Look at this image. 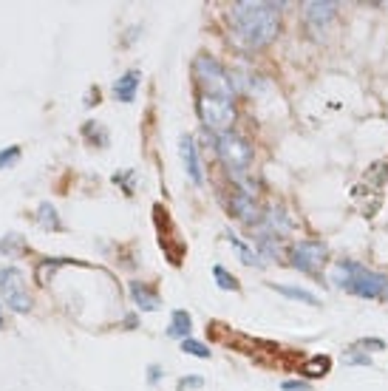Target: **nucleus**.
Instances as JSON below:
<instances>
[{
  "mask_svg": "<svg viewBox=\"0 0 388 391\" xmlns=\"http://www.w3.org/2000/svg\"><path fill=\"white\" fill-rule=\"evenodd\" d=\"M130 298L136 301V306L145 309V312L159 309V298H156V292H150V289H148L145 284H139V281H130Z\"/></svg>",
  "mask_w": 388,
  "mask_h": 391,
  "instance_id": "obj_11",
  "label": "nucleus"
},
{
  "mask_svg": "<svg viewBox=\"0 0 388 391\" xmlns=\"http://www.w3.org/2000/svg\"><path fill=\"white\" fill-rule=\"evenodd\" d=\"M349 363H360V366H369L372 360H369V355H352V357H349Z\"/></svg>",
  "mask_w": 388,
  "mask_h": 391,
  "instance_id": "obj_23",
  "label": "nucleus"
},
{
  "mask_svg": "<svg viewBox=\"0 0 388 391\" xmlns=\"http://www.w3.org/2000/svg\"><path fill=\"white\" fill-rule=\"evenodd\" d=\"M233 23L238 37L258 49L275 40L278 34V6L272 3H236L233 6Z\"/></svg>",
  "mask_w": 388,
  "mask_h": 391,
  "instance_id": "obj_1",
  "label": "nucleus"
},
{
  "mask_svg": "<svg viewBox=\"0 0 388 391\" xmlns=\"http://www.w3.org/2000/svg\"><path fill=\"white\" fill-rule=\"evenodd\" d=\"M136 91H139V71H128L113 82V97L119 102H133Z\"/></svg>",
  "mask_w": 388,
  "mask_h": 391,
  "instance_id": "obj_10",
  "label": "nucleus"
},
{
  "mask_svg": "<svg viewBox=\"0 0 388 391\" xmlns=\"http://www.w3.org/2000/svg\"><path fill=\"white\" fill-rule=\"evenodd\" d=\"M17 159H20V148L17 145H12L9 150H0V168H14Z\"/></svg>",
  "mask_w": 388,
  "mask_h": 391,
  "instance_id": "obj_19",
  "label": "nucleus"
},
{
  "mask_svg": "<svg viewBox=\"0 0 388 391\" xmlns=\"http://www.w3.org/2000/svg\"><path fill=\"white\" fill-rule=\"evenodd\" d=\"M40 213H43V216H40L43 227H54V230L60 227V221H57V216H54V207H52V204H43V207H40Z\"/></svg>",
  "mask_w": 388,
  "mask_h": 391,
  "instance_id": "obj_20",
  "label": "nucleus"
},
{
  "mask_svg": "<svg viewBox=\"0 0 388 391\" xmlns=\"http://www.w3.org/2000/svg\"><path fill=\"white\" fill-rule=\"evenodd\" d=\"M198 117L201 122L224 133V131H230L233 120H236V108L230 100H218V97H201L198 100Z\"/></svg>",
  "mask_w": 388,
  "mask_h": 391,
  "instance_id": "obj_6",
  "label": "nucleus"
},
{
  "mask_svg": "<svg viewBox=\"0 0 388 391\" xmlns=\"http://www.w3.org/2000/svg\"><path fill=\"white\" fill-rule=\"evenodd\" d=\"M233 207L238 210V216H241V221H247V224H255L261 216H258V207L253 204V199L249 196H236L233 199Z\"/></svg>",
  "mask_w": 388,
  "mask_h": 391,
  "instance_id": "obj_13",
  "label": "nucleus"
},
{
  "mask_svg": "<svg viewBox=\"0 0 388 391\" xmlns=\"http://www.w3.org/2000/svg\"><path fill=\"white\" fill-rule=\"evenodd\" d=\"M326 256H329V249L323 241H301L292 249V264L301 272H315L326 264Z\"/></svg>",
  "mask_w": 388,
  "mask_h": 391,
  "instance_id": "obj_7",
  "label": "nucleus"
},
{
  "mask_svg": "<svg viewBox=\"0 0 388 391\" xmlns=\"http://www.w3.org/2000/svg\"><path fill=\"white\" fill-rule=\"evenodd\" d=\"M383 295H385V298H388V281H385V292H383Z\"/></svg>",
  "mask_w": 388,
  "mask_h": 391,
  "instance_id": "obj_27",
  "label": "nucleus"
},
{
  "mask_svg": "<svg viewBox=\"0 0 388 391\" xmlns=\"http://www.w3.org/2000/svg\"><path fill=\"white\" fill-rule=\"evenodd\" d=\"M332 281L337 287L349 289L352 295L357 298H366V301H377V298L385 292V281L383 275L366 269L363 264H354V261H337L334 269H332Z\"/></svg>",
  "mask_w": 388,
  "mask_h": 391,
  "instance_id": "obj_2",
  "label": "nucleus"
},
{
  "mask_svg": "<svg viewBox=\"0 0 388 391\" xmlns=\"http://www.w3.org/2000/svg\"><path fill=\"white\" fill-rule=\"evenodd\" d=\"M193 74L198 80V85L204 88V97H218V100H230L236 97L233 88V77L224 71V65L207 54H198L193 60Z\"/></svg>",
  "mask_w": 388,
  "mask_h": 391,
  "instance_id": "obj_3",
  "label": "nucleus"
},
{
  "mask_svg": "<svg viewBox=\"0 0 388 391\" xmlns=\"http://www.w3.org/2000/svg\"><path fill=\"white\" fill-rule=\"evenodd\" d=\"M281 295H286V298H292V301H304V304H309V306H315L317 304V298L309 292V289H301V287H275Z\"/></svg>",
  "mask_w": 388,
  "mask_h": 391,
  "instance_id": "obj_14",
  "label": "nucleus"
},
{
  "mask_svg": "<svg viewBox=\"0 0 388 391\" xmlns=\"http://www.w3.org/2000/svg\"><path fill=\"white\" fill-rule=\"evenodd\" d=\"M304 14H306V20H309V26L323 29L326 23L337 14V3H329V0H323V3H306V6H304Z\"/></svg>",
  "mask_w": 388,
  "mask_h": 391,
  "instance_id": "obj_9",
  "label": "nucleus"
},
{
  "mask_svg": "<svg viewBox=\"0 0 388 391\" xmlns=\"http://www.w3.org/2000/svg\"><path fill=\"white\" fill-rule=\"evenodd\" d=\"M213 275H216V278H218V287H221V289H233V292L238 289V281H236L233 275L227 272L224 267H216V269H213Z\"/></svg>",
  "mask_w": 388,
  "mask_h": 391,
  "instance_id": "obj_17",
  "label": "nucleus"
},
{
  "mask_svg": "<svg viewBox=\"0 0 388 391\" xmlns=\"http://www.w3.org/2000/svg\"><path fill=\"white\" fill-rule=\"evenodd\" d=\"M190 326H193L190 312L176 309V312H173V317H170V329H168V335H170V337H181V340H187Z\"/></svg>",
  "mask_w": 388,
  "mask_h": 391,
  "instance_id": "obj_12",
  "label": "nucleus"
},
{
  "mask_svg": "<svg viewBox=\"0 0 388 391\" xmlns=\"http://www.w3.org/2000/svg\"><path fill=\"white\" fill-rule=\"evenodd\" d=\"M326 369H329V357H315V360H309V363L304 366V372L312 375V377L326 375Z\"/></svg>",
  "mask_w": 388,
  "mask_h": 391,
  "instance_id": "obj_18",
  "label": "nucleus"
},
{
  "mask_svg": "<svg viewBox=\"0 0 388 391\" xmlns=\"http://www.w3.org/2000/svg\"><path fill=\"white\" fill-rule=\"evenodd\" d=\"M360 346H374V349H383V346H385V343H383V340H374V337H372V340H363V343H360Z\"/></svg>",
  "mask_w": 388,
  "mask_h": 391,
  "instance_id": "obj_24",
  "label": "nucleus"
},
{
  "mask_svg": "<svg viewBox=\"0 0 388 391\" xmlns=\"http://www.w3.org/2000/svg\"><path fill=\"white\" fill-rule=\"evenodd\" d=\"M216 150L221 156V162L230 168L236 176L249 170V162H253V148L247 145L244 136L233 133V131H224L216 136Z\"/></svg>",
  "mask_w": 388,
  "mask_h": 391,
  "instance_id": "obj_4",
  "label": "nucleus"
},
{
  "mask_svg": "<svg viewBox=\"0 0 388 391\" xmlns=\"http://www.w3.org/2000/svg\"><path fill=\"white\" fill-rule=\"evenodd\" d=\"M201 386H204L201 377H187V380L181 377V380H179V388H201Z\"/></svg>",
  "mask_w": 388,
  "mask_h": 391,
  "instance_id": "obj_22",
  "label": "nucleus"
},
{
  "mask_svg": "<svg viewBox=\"0 0 388 391\" xmlns=\"http://www.w3.org/2000/svg\"><path fill=\"white\" fill-rule=\"evenodd\" d=\"M181 159H185V168H187V176L193 179V185H204V173H201V162H198V153L193 145V136H185V139H181Z\"/></svg>",
  "mask_w": 388,
  "mask_h": 391,
  "instance_id": "obj_8",
  "label": "nucleus"
},
{
  "mask_svg": "<svg viewBox=\"0 0 388 391\" xmlns=\"http://www.w3.org/2000/svg\"><path fill=\"white\" fill-rule=\"evenodd\" d=\"M281 388H284V391H312V386L304 383V380H286Z\"/></svg>",
  "mask_w": 388,
  "mask_h": 391,
  "instance_id": "obj_21",
  "label": "nucleus"
},
{
  "mask_svg": "<svg viewBox=\"0 0 388 391\" xmlns=\"http://www.w3.org/2000/svg\"><path fill=\"white\" fill-rule=\"evenodd\" d=\"M159 380V369H156V366H150V383H156Z\"/></svg>",
  "mask_w": 388,
  "mask_h": 391,
  "instance_id": "obj_25",
  "label": "nucleus"
},
{
  "mask_svg": "<svg viewBox=\"0 0 388 391\" xmlns=\"http://www.w3.org/2000/svg\"><path fill=\"white\" fill-rule=\"evenodd\" d=\"M227 238H230V244L236 247V252H238V256H241V261H244V264H261V261L255 258V252L249 249L247 244H241V241H238V238H236L233 233H227Z\"/></svg>",
  "mask_w": 388,
  "mask_h": 391,
  "instance_id": "obj_16",
  "label": "nucleus"
},
{
  "mask_svg": "<svg viewBox=\"0 0 388 391\" xmlns=\"http://www.w3.org/2000/svg\"><path fill=\"white\" fill-rule=\"evenodd\" d=\"M0 329H3V309H0Z\"/></svg>",
  "mask_w": 388,
  "mask_h": 391,
  "instance_id": "obj_26",
  "label": "nucleus"
},
{
  "mask_svg": "<svg viewBox=\"0 0 388 391\" xmlns=\"http://www.w3.org/2000/svg\"><path fill=\"white\" fill-rule=\"evenodd\" d=\"M0 295L12 312H29L32 309V298L26 292V278L17 267H3L0 269Z\"/></svg>",
  "mask_w": 388,
  "mask_h": 391,
  "instance_id": "obj_5",
  "label": "nucleus"
},
{
  "mask_svg": "<svg viewBox=\"0 0 388 391\" xmlns=\"http://www.w3.org/2000/svg\"><path fill=\"white\" fill-rule=\"evenodd\" d=\"M181 352H185V355H193V357H201V360H207V357H210V349L204 346V343L193 340V337L181 340Z\"/></svg>",
  "mask_w": 388,
  "mask_h": 391,
  "instance_id": "obj_15",
  "label": "nucleus"
}]
</instances>
